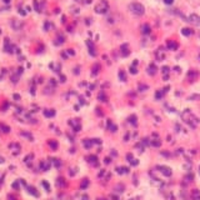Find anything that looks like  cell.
Wrapping results in <instances>:
<instances>
[{
	"instance_id": "cell-1",
	"label": "cell",
	"mask_w": 200,
	"mask_h": 200,
	"mask_svg": "<svg viewBox=\"0 0 200 200\" xmlns=\"http://www.w3.org/2000/svg\"><path fill=\"white\" fill-rule=\"evenodd\" d=\"M129 9H130L131 13L134 15H137V16H141V15H144V13H145V8L140 3H131L129 5Z\"/></svg>"
},
{
	"instance_id": "cell-2",
	"label": "cell",
	"mask_w": 200,
	"mask_h": 200,
	"mask_svg": "<svg viewBox=\"0 0 200 200\" xmlns=\"http://www.w3.org/2000/svg\"><path fill=\"white\" fill-rule=\"evenodd\" d=\"M109 10V3L105 0H101L95 5V13L96 14H106Z\"/></svg>"
},
{
	"instance_id": "cell-3",
	"label": "cell",
	"mask_w": 200,
	"mask_h": 200,
	"mask_svg": "<svg viewBox=\"0 0 200 200\" xmlns=\"http://www.w3.org/2000/svg\"><path fill=\"white\" fill-rule=\"evenodd\" d=\"M167 46H168L169 50H178L179 44L176 43V41H174V40H168L167 41Z\"/></svg>"
},
{
	"instance_id": "cell-4",
	"label": "cell",
	"mask_w": 200,
	"mask_h": 200,
	"mask_svg": "<svg viewBox=\"0 0 200 200\" xmlns=\"http://www.w3.org/2000/svg\"><path fill=\"white\" fill-rule=\"evenodd\" d=\"M189 21L193 23V24H195V25H200V16L197 14H191L189 16Z\"/></svg>"
},
{
	"instance_id": "cell-5",
	"label": "cell",
	"mask_w": 200,
	"mask_h": 200,
	"mask_svg": "<svg viewBox=\"0 0 200 200\" xmlns=\"http://www.w3.org/2000/svg\"><path fill=\"white\" fill-rule=\"evenodd\" d=\"M199 76V73L197 70H190L189 73H188V79H189L190 81H194V80H197V78Z\"/></svg>"
},
{
	"instance_id": "cell-6",
	"label": "cell",
	"mask_w": 200,
	"mask_h": 200,
	"mask_svg": "<svg viewBox=\"0 0 200 200\" xmlns=\"http://www.w3.org/2000/svg\"><path fill=\"white\" fill-rule=\"evenodd\" d=\"M86 45H88V48H89V54L91 56H95L96 51H95V46H94V44L90 40H88V41H86Z\"/></svg>"
},
{
	"instance_id": "cell-7",
	"label": "cell",
	"mask_w": 200,
	"mask_h": 200,
	"mask_svg": "<svg viewBox=\"0 0 200 200\" xmlns=\"http://www.w3.org/2000/svg\"><path fill=\"white\" fill-rule=\"evenodd\" d=\"M159 169H161V173L165 175V176H170L173 174V171H171V169L170 168H168V167H159Z\"/></svg>"
},
{
	"instance_id": "cell-8",
	"label": "cell",
	"mask_w": 200,
	"mask_h": 200,
	"mask_svg": "<svg viewBox=\"0 0 200 200\" xmlns=\"http://www.w3.org/2000/svg\"><path fill=\"white\" fill-rule=\"evenodd\" d=\"M122 54H123V56H128L130 54V51H129V46H128L126 44H124L123 46H122Z\"/></svg>"
},
{
	"instance_id": "cell-9",
	"label": "cell",
	"mask_w": 200,
	"mask_h": 200,
	"mask_svg": "<svg viewBox=\"0 0 200 200\" xmlns=\"http://www.w3.org/2000/svg\"><path fill=\"white\" fill-rule=\"evenodd\" d=\"M156 66L154 65V64H150L149 65V68H148V73L150 74V75H155L156 74Z\"/></svg>"
},
{
	"instance_id": "cell-10",
	"label": "cell",
	"mask_w": 200,
	"mask_h": 200,
	"mask_svg": "<svg viewBox=\"0 0 200 200\" xmlns=\"http://www.w3.org/2000/svg\"><path fill=\"white\" fill-rule=\"evenodd\" d=\"M182 34L184 36H190L191 34H193V30H191L190 28H183L182 29Z\"/></svg>"
},
{
	"instance_id": "cell-11",
	"label": "cell",
	"mask_w": 200,
	"mask_h": 200,
	"mask_svg": "<svg viewBox=\"0 0 200 200\" xmlns=\"http://www.w3.org/2000/svg\"><path fill=\"white\" fill-rule=\"evenodd\" d=\"M150 30H152V29H150V25L149 24H144V25L141 26V33L143 34H149Z\"/></svg>"
},
{
	"instance_id": "cell-12",
	"label": "cell",
	"mask_w": 200,
	"mask_h": 200,
	"mask_svg": "<svg viewBox=\"0 0 200 200\" xmlns=\"http://www.w3.org/2000/svg\"><path fill=\"white\" fill-rule=\"evenodd\" d=\"M191 197H193L194 200H200V191L198 189H194L193 193H191Z\"/></svg>"
},
{
	"instance_id": "cell-13",
	"label": "cell",
	"mask_w": 200,
	"mask_h": 200,
	"mask_svg": "<svg viewBox=\"0 0 200 200\" xmlns=\"http://www.w3.org/2000/svg\"><path fill=\"white\" fill-rule=\"evenodd\" d=\"M119 79L122 81H126V74H125V71H124V70L119 71Z\"/></svg>"
},
{
	"instance_id": "cell-14",
	"label": "cell",
	"mask_w": 200,
	"mask_h": 200,
	"mask_svg": "<svg viewBox=\"0 0 200 200\" xmlns=\"http://www.w3.org/2000/svg\"><path fill=\"white\" fill-rule=\"evenodd\" d=\"M0 128L3 129L4 133H9V131H10V128H9V126H5L4 124H1V125H0Z\"/></svg>"
},
{
	"instance_id": "cell-15",
	"label": "cell",
	"mask_w": 200,
	"mask_h": 200,
	"mask_svg": "<svg viewBox=\"0 0 200 200\" xmlns=\"http://www.w3.org/2000/svg\"><path fill=\"white\" fill-rule=\"evenodd\" d=\"M49 145H50L53 149H56V148H58V143H55V141H51V140L49 141Z\"/></svg>"
},
{
	"instance_id": "cell-16",
	"label": "cell",
	"mask_w": 200,
	"mask_h": 200,
	"mask_svg": "<svg viewBox=\"0 0 200 200\" xmlns=\"http://www.w3.org/2000/svg\"><path fill=\"white\" fill-rule=\"evenodd\" d=\"M44 114H45V116H54L55 111H54V110H50V111H45Z\"/></svg>"
},
{
	"instance_id": "cell-17",
	"label": "cell",
	"mask_w": 200,
	"mask_h": 200,
	"mask_svg": "<svg viewBox=\"0 0 200 200\" xmlns=\"http://www.w3.org/2000/svg\"><path fill=\"white\" fill-rule=\"evenodd\" d=\"M99 99H100V101H108V96H105L104 94H100V95H99Z\"/></svg>"
},
{
	"instance_id": "cell-18",
	"label": "cell",
	"mask_w": 200,
	"mask_h": 200,
	"mask_svg": "<svg viewBox=\"0 0 200 200\" xmlns=\"http://www.w3.org/2000/svg\"><path fill=\"white\" fill-rule=\"evenodd\" d=\"M88 185H89V180L88 179H84V182H83V184H81V188L84 189V188L88 186Z\"/></svg>"
},
{
	"instance_id": "cell-19",
	"label": "cell",
	"mask_w": 200,
	"mask_h": 200,
	"mask_svg": "<svg viewBox=\"0 0 200 200\" xmlns=\"http://www.w3.org/2000/svg\"><path fill=\"white\" fill-rule=\"evenodd\" d=\"M88 159H89L90 163H94V161H95V160H98V158H96L95 155H91V156H89Z\"/></svg>"
},
{
	"instance_id": "cell-20",
	"label": "cell",
	"mask_w": 200,
	"mask_h": 200,
	"mask_svg": "<svg viewBox=\"0 0 200 200\" xmlns=\"http://www.w3.org/2000/svg\"><path fill=\"white\" fill-rule=\"evenodd\" d=\"M163 91H158L156 94H155V98H156V99H161V96H163Z\"/></svg>"
},
{
	"instance_id": "cell-21",
	"label": "cell",
	"mask_w": 200,
	"mask_h": 200,
	"mask_svg": "<svg viewBox=\"0 0 200 200\" xmlns=\"http://www.w3.org/2000/svg\"><path fill=\"white\" fill-rule=\"evenodd\" d=\"M130 73H131V74H137V73H138V70L135 69L134 66H131V68H130Z\"/></svg>"
},
{
	"instance_id": "cell-22",
	"label": "cell",
	"mask_w": 200,
	"mask_h": 200,
	"mask_svg": "<svg viewBox=\"0 0 200 200\" xmlns=\"http://www.w3.org/2000/svg\"><path fill=\"white\" fill-rule=\"evenodd\" d=\"M164 3L167 4V5H171V4L174 3V0H164Z\"/></svg>"
},
{
	"instance_id": "cell-23",
	"label": "cell",
	"mask_w": 200,
	"mask_h": 200,
	"mask_svg": "<svg viewBox=\"0 0 200 200\" xmlns=\"http://www.w3.org/2000/svg\"><path fill=\"white\" fill-rule=\"evenodd\" d=\"M34 6H35V9H36L38 11H40V10H39V4H38L36 0H35V1H34Z\"/></svg>"
},
{
	"instance_id": "cell-24",
	"label": "cell",
	"mask_w": 200,
	"mask_h": 200,
	"mask_svg": "<svg viewBox=\"0 0 200 200\" xmlns=\"http://www.w3.org/2000/svg\"><path fill=\"white\" fill-rule=\"evenodd\" d=\"M153 145L154 146H160V141H153Z\"/></svg>"
},
{
	"instance_id": "cell-25",
	"label": "cell",
	"mask_w": 200,
	"mask_h": 200,
	"mask_svg": "<svg viewBox=\"0 0 200 200\" xmlns=\"http://www.w3.org/2000/svg\"><path fill=\"white\" fill-rule=\"evenodd\" d=\"M3 161H4V160H3V158L0 156V163H3Z\"/></svg>"
},
{
	"instance_id": "cell-26",
	"label": "cell",
	"mask_w": 200,
	"mask_h": 200,
	"mask_svg": "<svg viewBox=\"0 0 200 200\" xmlns=\"http://www.w3.org/2000/svg\"><path fill=\"white\" fill-rule=\"evenodd\" d=\"M10 1V0H4V3H9Z\"/></svg>"
}]
</instances>
